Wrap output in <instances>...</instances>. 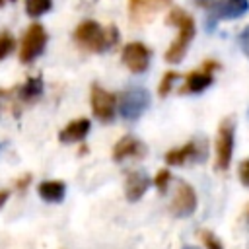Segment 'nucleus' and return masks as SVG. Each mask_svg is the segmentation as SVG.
I'll return each instance as SVG.
<instances>
[{
    "label": "nucleus",
    "instance_id": "nucleus-12",
    "mask_svg": "<svg viewBox=\"0 0 249 249\" xmlns=\"http://www.w3.org/2000/svg\"><path fill=\"white\" fill-rule=\"evenodd\" d=\"M89 126H91V123H89V119H76V121H70L60 132H58V140L60 142H80V140H84L86 136H88V132H89Z\"/></svg>",
    "mask_w": 249,
    "mask_h": 249
},
{
    "label": "nucleus",
    "instance_id": "nucleus-22",
    "mask_svg": "<svg viewBox=\"0 0 249 249\" xmlns=\"http://www.w3.org/2000/svg\"><path fill=\"white\" fill-rule=\"evenodd\" d=\"M171 181V173L167 171V169H160V173L156 175V179H154V185L163 193L165 189H167V183Z\"/></svg>",
    "mask_w": 249,
    "mask_h": 249
},
{
    "label": "nucleus",
    "instance_id": "nucleus-26",
    "mask_svg": "<svg viewBox=\"0 0 249 249\" xmlns=\"http://www.w3.org/2000/svg\"><path fill=\"white\" fill-rule=\"evenodd\" d=\"M29 181H31V175H25V177H21V179H19V181L16 183V187H18V189L21 191V189H25V185H27Z\"/></svg>",
    "mask_w": 249,
    "mask_h": 249
},
{
    "label": "nucleus",
    "instance_id": "nucleus-27",
    "mask_svg": "<svg viewBox=\"0 0 249 249\" xmlns=\"http://www.w3.org/2000/svg\"><path fill=\"white\" fill-rule=\"evenodd\" d=\"M8 200V191H0V206Z\"/></svg>",
    "mask_w": 249,
    "mask_h": 249
},
{
    "label": "nucleus",
    "instance_id": "nucleus-23",
    "mask_svg": "<svg viewBox=\"0 0 249 249\" xmlns=\"http://www.w3.org/2000/svg\"><path fill=\"white\" fill-rule=\"evenodd\" d=\"M237 39H239V47H241V51H243V53H245V56L249 58V25L239 33V37H237Z\"/></svg>",
    "mask_w": 249,
    "mask_h": 249
},
{
    "label": "nucleus",
    "instance_id": "nucleus-30",
    "mask_svg": "<svg viewBox=\"0 0 249 249\" xmlns=\"http://www.w3.org/2000/svg\"><path fill=\"white\" fill-rule=\"evenodd\" d=\"M2 4H4V0H0V6H2Z\"/></svg>",
    "mask_w": 249,
    "mask_h": 249
},
{
    "label": "nucleus",
    "instance_id": "nucleus-16",
    "mask_svg": "<svg viewBox=\"0 0 249 249\" xmlns=\"http://www.w3.org/2000/svg\"><path fill=\"white\" fill-rule=\"evenodd\" d=\"M198 156V150H196V144L195 142H189L181 148H175V150H169L165 154V161L169 165H183L185 161H189L191 158Z\"/></svg>",
    "mask_w": 249,
    "mask_h": 249
},
{
    "label": "nucleus",
    "instance_id": "nucleus-2",
    "mask_svg": "<svg viewBox=\"0 0 249 249\" xmlns=\"http://www.w3.org/2000/svg\"><path fill=\"white\" fill-rule=\"evenodd\" d=\"M117 29L111 25L109 29H103L97 21L93 19H86L82 21L76 31H74V39L78 45H82L84 49L88 51H93V53H99V51H105L109 47L115 45L117 41Z\"/></svg>",
    "mask_w": 249,
    "mask_h": 249
},
{
    "label": "nucleus",
    "instance_id": "nucleus-9",
    "mask_svg": "<svg viewBox=\"0 0 249 249\" xmlns=\"http://www.w3.org/2000/svg\"><path fill=\"white\" fill-rule=\"evenodd\" d=\"M218 66H220L218 62H214V60H206V62L202 64V68L193 70V72L185 78V89H183V91L198 93V91L206 89V88L212 84V72H214Z\"/></svg>",
    "mask_w": 249,
    "mask_h": 249
},
{
    "label": "nucleus",
    "instance_id": "nucleus-1",
    "mask_svg": "<svg viewBox=\"0 0 249 249\" xmlns=\"http://www.w3.org/2000/svg\"><path fill=\"white\" fill-rule=\"evenodd\" d=\"M165 21H167L169 25H175V27L179 29L177 39H175V41L169 45V49L165 51V60H167L169 64H177V62L183 60V56H185V53H187V49H189V45H191V41H193V37H195V21H193V18H191L187 12H183L181 8H171V12L167 14Z\"/></svg>",
    "mask_w": 249,
    "mask_h": 249
},
{
    "label": "nucleus",
    "instance_id": "nucleus-18",
    "mask_svg": "<svg viewBox=\"0 0 249 249\" xmlns=\"http://www.w3.org/2000/svg\"><path fill=\"white\" fill-rule=\"evenodd\" d=\"M53 6V0H25V12L31 18H39L45 12H49Z\"/></svg>",
    "mask_w": 249,
    "mask_h": 249
},
{
    "label": "nucleus",
    "instance_id": "nucleus-24",
    "mask_svg": "<svg viewBox=\"0 0 249 249\" xmlns=\"http://www.w3.org/2000/svg\"><path fill=\"white\" fill-rule=\"evenodd\" d=\"M239 179L245 187H249V160H243L239 163Z\"/></svg>",
    "mask_w": 249,
    "mask_h": 249
},
{
    "label": "nucleus",
    "instance_id": "nucleus-5",
    "mask_svg": "<svg viewBox=\"0 0 249 249\" xmlns=\"http://www.w3.org/2000/svg\"><path fill=\"white\" fill-rule=\"evenodd\" d=\"M47 45V31L41 23H31L21 39V49H19V60L21 62H31L37 58Z\"/></svg>",
    "mask_w": 249,
    "mask_h": 249
},
{
    "label": "nucleus",
    "instance_id": "nucleus-4",
    "mask_svg": "<svg viewBox=\"0 0 249 249\" xmlns=\"http://www.w3.org/2000/svg\"><path fill=\"white\" fill-rule=\"evenodd\" d=\"M148 107H150V93L144 88L126 89L119 101V111L126 121H136Z\"/></svg>",
    "mask_w": 249,
    "mask_h": 249
},
{
    "label": "nucleus",
    "instance_id": "nucleus-7",
    "mask_svg": "<svg viewBox=\"0 0 249 249\" xmlns=\"http://www.w3.org/2000/svg\"><path fill=\"white\" fill-rule=\"evenodd\" d=\"M196 208V195H195V189L185 183V181H177V187H175V193H173V198H171V214L177 216V218H183V216H189L193 214Z\"/></svg>",
    "mask_w": 249,
    "mask_h": 249
},
{
    "label": "nucleus",
    "instance_id": "nucleus-8",
    "mask_svg": "<svg viewBox=\"0 0 249 249\" xmlns=\"http://www.w3.org/2000/svg\"><path fill=\"white\" fill-rule=\"evenodd\" d=\"M123 62L130 72L140 74L150 64V49L144 43L132 41V43L124 45V49H123Z\"/></svg>",
    "mask_w": 249,
    "mask_h": 249
},
{
    "label": "nucleus",
    "instance_id": "nucleus-31",
    "mask_svg": "<svg viewBox=\"0 0 249 249\" xmlns=\"http://www.w3.org/2000/svg\"><path fill=\"white\" fill-rule=\"evenodd\" d=\"M247 216H249V212H247Z\"/></svg>",
    "mask_w": 249,
    "mask_h": 249
},
{
    "label": "nucleus",
    "instance_id": "nucleus-25",
    "mask_svg": "<svg viewBox=\"0 0 249 249\" xmlns=\"http://www.w3.org/2000/svg\"><path fill=\"white\" fill-rule=\"evenodd\" d=\"M198 8H206V10H212V8H216L222 0H193Z\"/></svg>",
    "mask_w": 249,
    "mask_h": 249
},
{
    "label": "nucleus",
    "instance_id": "nucleus-11",
    "mask_svg": "<svg viewBox=\"0 0 249 249\" xmlns=\"http://www.w3.org/2000/svg\"><path fill=\"white\" fill-rule=\"evenodd\" d=\"M150 187V179L144 171H130L128 177H126V183H124V193H126V198L130 202H136Z\"/></svg>",
    "mask_w": 249,
    "mask_h": 249
},
{
    "label": "nucleus",
    "instance_id": "nucleus-14",
    "mask_svg": "<svg viewBox=\"0 0 249 249\" xmlns=\"http://www.w3.org/2000/svg\"><path fill=\"white\" fill-rule=\"evenodd\" d=\"M160 2L158 0H128V12L132 21L136 23H144L156 10H158Z\"/></svg>",
    "mask_w": 249,
    "mask_h": 249
},
{
    "label": "nucleus",
    "instance_id": "nucleus-28",
    "mask_svg": "<svg viewBox=\"0 0 249 249\" xmlns=\"http://www.w3.org/2000/svg\"><path fill=\"white\" fill-rule=\"evenodd\" d=\"M158 2H160V4H167L169 0H158Z\"/></svg>",
    "mask_w": 249,
    "mask_h": 249
},
{
    "label": "nucleus",
    "instance_id": "nucleus-29",
    "mask_svg": "<svg viewBox=\"0 0 249 249\" xmlns=\"http://www.w3.org/2000/svg\"><path fill=\"white\" fill-rule=\"evenodd\" d=\"M185 249H196V247H185Z\"/></svg>",
    "mask_w": 249,
    "mask_h": 249
},
{
    "label": "nucleus",
    "instance_id": "nucleus-3",
    "mask_svg": "<svg viewBox=\"0 0 249 249\" xmlns=\"http://www.w3.org/2000/svg\"><path fill=\"white\" fill-rule=\"evenodd\" d=\"M233 138H235V124L233 119H224L218 126L216 134V169H228L233 154Z\"/></svg>",
    "mask_w": 249,
    "mask_h": 249
},
{
    "label": "nucleus",
    "instance_id": "nucleus-13",
    "mask_svg": "<svg viewBox=\"0 0 249 249\" xmlns=\"http://www.w3.org/2000/svg\"><path fill=\"white\" fill-rule=\"evenodd\" d=\"M249 10V0H224L216 6L214 18L216 19H235L241 18Z\"/></svg>",
    "mask_w": 249,
    "mask_h": 249
},
{
    "label": "nucleus",
    "instance_id": "nucleus-19",
    "mask_svg": "<svg viewBox=\"0 0 249 249\" xmlns=\"http://www.w3.org/2000/svg\"><path fill=\"white\" fill-rule=\"evenodd\" d=\"M14 47H16V41H14L12 33H8V31L0 33V60L6 58L14 51Z\"/></svg>",
    "mask_w": 249,
    "mask_h": 249
},
{
    "label": "nucleus",
    "instance_id": "nucleus-6",
    "mask_svg": "<svg viewBox=\"0 0 249 249\" xmlns=\"http://www.w3.org/2000/svg\"><path fill=\"white\" fill-rule=\"evenodd\" d=\"M89 103H91V111L93 115L103 121V123H109L113 117H115V105H117V97L103 89L101 86L93 84L91 86V93H89Z\"/></svg>",
    "mask_w": 249,
    "mask_h": 249
},
{
    "label": "nucleus",
    "instance_id": "nucleus-21",
    "mask_svg": "<svg viewBox=\"0 0 249 249\" xmlns=\"http://www.w3.org/2000/svg\"><path fill=\"white\" fill-rule=\"evenodd\" d=\"M200 239H202V243H204L206 249H224L222 243H220V239L214 237L210 231H200Z\"/></svg>",
    "mask_w": 249,
    "mask_h": 249
},
{
    "label": "nucleus",
    "instance_id": "nucleus-17",
    "mask_svg": "<svg viewBox=\"0 0 249 249\" xmlns=\"http://www.w3.org/2000/svg\"><path fill=\"white\" fill-rule=\"evenodd\" d=\"M21 93V99H35V97H39L41 95V91H43V80L39 78V76H35V78H29L23 86H21V89H19Z\"/></svg>",
    "mask_w": 249,
    "mask_h": 249
},
{
    "label": "nucleus",
    "instance_id": "nucleus-20",
    "mask_svg": "<svg viewBox=\"0 0 249 249\" xmlns=\"http://www.w3.org/2000/svg\"><path fill=\"white\" fill-rule=\"evenodd\" d=\"M175 80H177V72H173V70L165 72L163 78H161V82H160V89H158V93H160L161 97H165V95L171 91V86H173Z\"/></svg>",
    "mask_w": 249,
    "mask_h": 249
},
{
    "label": "nucleus",
    "instance_id": "nucleus-15",
    "mask_svg": "<svg viewBox=\"0 0 249 249\" xmlns=\"http://www.w3.org/2000/svg\"><path fill=\"white\" fill-rule=\"evenodd\" d=\"M39 196L47 202H60L66 195V185L62 181H43L37 187Z\"/></svg>",
    "mask_w": 249,
    "mask_h": 249
},
{
    "label": "nucleus",
    "instance_id": "nucleus-10",
    "mask_svg": "<svg viewBox=\"0 0 249 249\" xmlns=\"http://www.w3.org/2000/svg\"><path fill=\"white\" fill-rule=\"evenodd\" d=\"M144 152H146V148L140 140H136L134 136H123L113 148V160L123 161L126 158H142Z\"/></svg>",
    "mask_w": 249,
    "mask_h": 249
}]
</instances>
